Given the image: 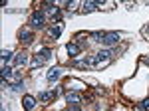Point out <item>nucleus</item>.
<instances>
[{"label": "nucleus", "instance_id": "17", "mask_svg": "<svg viewBox=\"0 0 149 111\" xmlns=\"http://www.w3.org/2000/svg\"><path fill=\"white\" fill-rule=\"evenodd\" d=\"M12 60V52L10 50H6V52H4V54H2V64H4V66H6V64H8V62H10Z\"/></svg>", "mask_w": 149, "mask_h": 111}, {"label": "nucleus", "instance_id": "7", "mask_svg": "<svg viewBox=\"0 0 149 111\" xmlns=\"http://www.w3.org/2000/svg\"><path fill=\"white\" fill-rule=\"evenodd\" d=\"M26 64H28V54H26V52H20V54L16 56V58H14V66H26Z\"/></svg>", "mask_w": 149, "mask_h": 111}, {"label": "nucleus", "instance_id": "15", "mask_svg": "<svg viewBox=\"0 0 149 111\" xmlns=\"http://www.w3.org/2000/svg\"><path fill=\"white\" fill-rule=\"evenodd\" d=\"M12 76V67L10 66H4L2 67V83H6V79Z\"/></svg>", "mask_w": 149, "mask_h": 111}, {"label": "nucleus", "instance_id": "14", "mask_svg": "<svg viewBox=\"0 0 149 111\" xmlns=\"http://www.w3.org/2000/svg\"><path fill=\"white\" fill-rule=\"evenodd\" d=\"M109 50H102V52H97V56H95V60L102 64V62H105V60H109Z\"/></svg>", "mask_w": 149, "mask_h": 111}, {"label": "nucleus", "instance_id": "10", "mask_svg": "<svg viewBox=\"0 0 149 111\" xmlns=\"http://www.w3.org/2000/svg\"><path fill=\"white\" fill-rule=\"evenodd\" d=\"M66 99H68V103H78V101L81 99V95L78 91H68V93H66Z\"/></svg>", "mask_w": 149, "mask_h": 111}, {"label": "nucleus", "instance_id": "6", "mask_svg": "<svg viewBox=\"0 0 149 111\" xmlns=\"http://www.w3.org/2000/svg\"><path fill=\"white\" fill-rule=\"evenodd\" d=\"M66 52H68L70 58H78L80 52H81V48L78 44H68V46H66Z\"/></svg>", "mask_w": 149, "mask_h": 111}, {"label": "nucleus", "instance_id": "5", "mask_svg": "<svg viewBox=\"0 0 149 111\" xmlns=\"http://www.w3.org/2000/svg\"><path fill=\"white\" fill-rule=\"evenodd\" d=\"M20 42H22V44H32V42H34V34L30 32V30H22V32H20Z\"/></svg>", "mask_w": 149, "mask_h": 111}, {"label": "nucleus", "instance_id": "1", "mask_svg": "<svg viewBox=\"0 0 149 111\" xmlns=\"http://www.w3.org/2000/svg\"><path fill=\"white\" fill-rule=\"evenodd\" d=\"M44 16H46V14H44L42 10H36L34 14H32V18H30V24H32L34 28H42L44 22H46V18H44Z\"/></svg>", "mask_w": 149, "mask_h": 111}, {"label": "nucleus", "instance_id": "4", "mask_svg": "<svg viewBox=\"0 0 149 111\" xmlns=\"http://www.w3.org/2000/svg\"><path fill=\"white\" fill-rule=\"evenodd\" d=\"M22 103H24V109L26 111H32L36 107V97H32V95H24Z\"/></svg>", "mask_w": 149, "mask_h": 111}, {"label": "nucleus", "instance_id": "13", "mask_svg": "<svg viewBox=\"0 0 149 111\" xmlns=\"http://www.w3.org/2000/svg\"><path fill=\"white\" fill-rule=\"evenodd\" d=\"M56 89H54V91H42V93H40V95H38V97H40V99L42 101H50L52 99V97H56Z\"/></svg>", "mask_w": 149, "mask_h": 111}, {"label": "nucleus", "instance_id": "21", "mask_svg": "<svg viewBox=\"0 0 149 111\" xmlns=\"http://www.w3.org/2000/svg\"><path fill=\"white\" fill-rule=\"evenodd\" d=\"M68 111H81L80 103H70V109H68Z\"/></svg>", "mask_w": 149, "mask_h": 111}, {"label": "nucleus", "instance_id": "9", "mask_svg": "<svg viewBox=\"0 0 149 111\" xmlns=\"http://www.w3.org/2000/svg\"><path fill=\"white\" fill-rule=\"evenodd\" d=\"M62 32H64V24H62V22L50 28V36H52V38H60V36H62Z\"/></svg>", "mask_w": 149, "mask_h": 111}, {"label": "nucleus", "instance_id": "20", "mask_svg": "<svg viewBox=\"0 0 149 111\" xmlns=\"http://www.w3.org/2000/svg\"><path fill=\"white\" fill-rule=\"evenodd\" d=\"M103 38H105V34H102V32L93 34V40H97V42H103Z\"/></svg>", "mask_w": 149, "mask_h": 111}, {"label": "nucleus", "instance_id": "11", "mask_svg": "<svg viewBox=\"0 0 149 111\" xmlns=\"http://www.w3.org/2000/svg\"><path fill=\"white\" fill-rule=\"evenodd\" d=\"M36 58H38V60H42V62H48V60L52 58V52H50L48 48H44V50H40V52L36 54Z\"/></svg>", "mask_w": 149, "mask_h": 111}, {"label": "nucleus", "instance_id": "8", "mask_svg": "<svg viewBox=\"0 0 149 111\" xmlns=\"http://www.w3.org/2000/svg\"><path fill=\"white\" fill-rule=\"evenodd\" d=\"M60 71H62V69H60V67H52V69H50V71H48L46 79H48V81H50V83H54V81H56V79L60 78Z\"/></svg>", "mask_w": 149, "mask_h": 111}, {"label": "nucleus", "instance_id": "18", "mask_svg": "<svg viewBox=\"0 0 149 111\" xmlns=\"http://www.w3.org/2000/svg\"><path fill=\"white\" fill-rule=\"evenodd\" d=\"M44 66V62H42V60H38V58H34V60H32V69H36V67H42Z\"/></svg>", "mask_w": 149, "mask_h": 111}, {"label": "nucleus", "instance_id": "12", "mask_svg": "<svg viewBox=\"0 0 149 111\" xmlns=\"http://www.w3.org/2000/svg\"><path fill=\"white\" fill-rule=\"evenodd\" d=\"M72 66L76 67V69H84V67L90 66V60H88V58H84V60H76V62H74Z\"/></svg>", "mask_w": 149, "mask_h": 111}, {"label": "nucleus", "instance_id": "2", "mask_svg": "<svg viewBox=\"0 0 149 111\" xmlns=\"http://www.w3.org/2000/svg\"><path fill=\"white\" fill-rule=\"evenodd\" d=\"M100 6H102V0H90V2L81 4V10L84 12H93V10H97Z\"/></svg>", "mask_w": 149, "mask_h": 111}, {"label": "nucleus", "instance_id": "19", "mask_svg": "<svg viewBox=\"0 0 149 111\" xmlns=\"http://www.w3.org/2000/svg\"><path fill=\"white\" fill-rule=\"evenodd\" d=\"M78 6H80V2H68V4H66V8H68L70 12L78 10Z\"/></svg>", "mask_w": 149, "mask_h": 111}, {"label": "nucleus", "instance_id": "16", "mask_svg": "<svg viewBox=\"0 0 149 111\" xmlns=\"http://www.w3.org/2000/svg\"><path fill=\"white\" fill-rule=\"evenodd\" d=\"M137 111H149V97H145V99L137 105Z\"/></svg>", "mask_w": 149, "mask_h": 111}, {"label": "nucleus", "instance_id": "3", "mask_svg": "<svg viewBox=\"0 0 149 111\" xmlns=\"http://www.w3.org/2000/svg\"><path fill=\"white\" fill-rule=\"evenodd\" d=\"M117 42H119V34H117V32H109V34H105V38H103L102 44L113 46V44H117Z\"/></svg>", "mask_w": 149, "mask_h": 111}]
</instances>
